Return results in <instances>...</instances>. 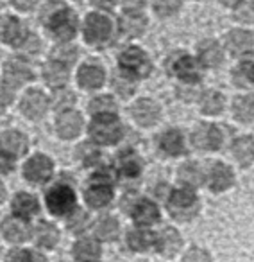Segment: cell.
Instances as JSON below:
<instances>
[{
	"label": "cell",
	"instance_id": "cell-40",
	"mask_svg": "<svg viewBox=\"0 0 254 262\" xmlns=\"http://www.w3.org/2000/svg\"><path fill=\"white\" fill-rule=\"evenodd\" d=\"M179 262H213V255L208 248L192 244L183 250V253L179 255Z\"/></svg>",
	"mask_w": 254,
	"mask_h": 262
},
{
	"label": "cell",
	"instance_id": "cell-49",
	"mask_svg": "<svg viewBox=\"0 0 254 262\" xmlns=\"http://www.w3.org/2000/svg\"><path fill=\"white\" fill-rule=\"evenodd\" d=\"M13 169V160L4 153H0V172H9Z\"/></svg>",
	"mask_w": 254,
	"mask_h": 262
},
{
	"label": "cell",
	"instance_id": "cell-30",
	"mask_svg": "<svg viewBox=\"0 0 254 262\" xmlns=\"http://www.w3.org/2000/svg\"><path fill=\"white\" fill-rule=\"evenodd\" d=\"M138 88V81L131 79V77L123 76L122 72L116 70L111 77V94L115 95L118 101H133Z\"/></svg>",
	"mask_w": 254,
	"mask_h": 262
},
{
	"label": "cell",
	"instance_id": "cell-44",
	"mask_svg": "<svg viewBox=\"0 0 254 262\" xmlns=\"http://www.w3.org/2000/svg\"><path fill=\"white\" fill-rule=\"evenodd\" d=\"M181 8V0H154V11L160 16H170Z\"/></svg>",
	"mask_w": 254,
	"mask_h": 262
},
{
	"label": "cell",
	"instance_id": "cell-35",
	"mask_svg": "<svg viewBox=\"0 0 254 262\" xmlns=\"http://www.w3.org/2000/svg\"><path fill=\"white\" fill-rule=\"evenodd\" d=\"M0 147L4 149V153L20 157V155H23L27 149V139L20 131H6V133H2V137H0Z\"/></svg>",
	"mask_w": 254,
	"mask_h": 262
},
{
	"label": "cell",
	"instance_id": "cell-53",
	"mask_svg": "<svg viewBox=\"0 0 254 262\" xmlns=\"http://www.w3.org/2000/svg\"><path fill=\"white\" fill-rule=\"evenodd\" d=\"M4 198H6V189H4V185L0 183V203L4 201Z\"/></svg>",
	"mask_w": 254,
	"mask_h": 262
},
{
	"label": "cell",
	"instance_id": "cell-27",
	"mask_svg": "<svg viewBox=\"0 0 254 262\" xmlns=\"http://www.w3.org/2000/svg\"><path fill=\"white\" fill-rule=\"evenodd\" d=\"M197 59L202 69H217L224 61V51L215 40H204L197 45Z\"/></svg>",
	"mask_w": 254,
	"mask_h": 262
},
{
	"label": "cell",
	"instance_id": "cell-5",
	"mask_svg": "<svg viewBox=\"0 0 254 262\" xmlns=\"http://www.w3.org/2000/svg\"><path fill=\"white\" fill-rule=\"evenodd\" d=\"M43 24L58 41L65 43L77 34V16L63 4H50L43 11Z\"/></svg>",
	"mask_w": 254,
	"mask_h": 262
},
{
	"label": "cell",
	"instance_id": "cell-37",
	"mask_svg": "<svg viewBox=\"0 0 254 262\" xmlns=\"http://www.w3.org/2000/svg\"><path fill=\"white\" fill-rule=\"evenodd\" d=\"M2 233L11 243H22V241H26L29 237L31 230L27 226L26 219H6L2 223Z\"/></svg>",
	"mask_w": 254,
	"mask_h": 262
},
{
	"label": "cell",
	"instance_id": "cell-2",
	"mask_svg": "<svg viewBox=\"0 0 254 262\" xmlns=\"http://www.w3.org/2000/svg\"><path fill=\"white\" fill-rule=\"evenodd\" d=\"M86 133L90 142L100 149L118 147L125 139V124L120 119V113L91 115L86 124Z\"/></svg>",
	"mask_w": 254,
	"mask_h": 262
},
{
	"label": "cell",
	"instance_id": "cell-31",
	"mask_svg": "<svg viewBox=\"0 0 254 262\" xmlns=\"http://www.w3.org/2000/svg\"><path fill=\"white\" fill-rule=\"evenodd\" d=\"M43 77H45V81H47L48 86H52L54 90L63 88L66 83H68L70 67L63 65V63L56 61V59H50V61L43 67Z\"/></svg>",
	"mask_w": 254,
	"mask_h": 262
},
{
	"label": "cell",
	"instance_id": "cell-14",
	"mask_svg": "<svg viewBox=\"0 0 254 262\" xmlns=\"http://www.w3.org/2000/svg\"><path fill=\"white\" fill-rule=\"evenodd\" d=\"M197 110H199V115L202 119L208 120H215L220 115H224V112L227 110V97L222 94V90L217 88H204L199 92L195 99Z\"/></svg>",
	"mask_w": 254,
	"mask_h": 262
},
{
	"label": "cell",
	"instance_id": "cell-19",
	"mask_svg": "<svg viewBox=\"0 0 254 262\" xmlns=\"http://www.w3.org/2000/svg\"><path fill=\"white\" fill-rule=\"evenodd\" d=\"M111 22L100 13H91L84 22V40L93 47H100L111 38Z\"/></svg>",
	"mask_w": 254,
	"mask_h": 262
},
{
	"label": "cell",
	"instance_id": "cell-42",
	"mask_svg": "<svg viewBox=\"0 0 254 262\" xmlns=\"http://www.w3.org/2000/svg\"><path fill=\"white\" fill-rule=\"evenodd\" d=\"M77 102V97L73 92L66 90L65 86L63 88H58V90L54 92V97H52V106H54L58 112H61V110H68V108H73Z\"/></svg>",
	"mask_w": 254,
	"mask_h": 262
},
{
	"label": "cell",
	"instance_id": "cell-32",
	"mask_svg": "<svg viewBox=\"0 0 254 262\" xmlns=\"http://www.w3.org/2000/svg\"><path fill=\"white\" fill-rule=\"evenodd\" d=\"M86 112L91 115H100V113H118L120 101L113 94H97L88 101Z\"/></svg>",
	"mask_w": 254,
	"mask_h": 262
},
{
	"label": "cell",
	"instance_id": "cell-39",
	"mask_svg": "<svg viewBox=\"0 0 254 262\" xmlns=\"http://www.w3.org/2000/svg\"><path fill=\"white\" fill-rule=\"evenodd\" d=\"M36 241L38 244H40L41 248H45V250H52V248L58 244L59 241V230L56 228L52 223H40V225L36 226Z\"/></svg>",
	"mask_w": 254,
	"mask_h": 262
},
{
	"label": "cell",
	"instance_id": "cell-54",
	"mask_svg": "<svg viewBox=\"0 0 254 262\" xmlns=\"http://www.w3.org/2000/svg\"><path fill=\"white\" fill-rule=\"evenodd\" d=\"M0 8H2V0H0Z\"/></svg>",
	"mask_w": 254,
	"mask_h": 262
},
{
	"label": "cell",
	"instance_id": "cell-24",
	"mask_svg": "<svg viewBox=\"0 0 254 262\" xmlns=\"http://www.w3.org/2000/svg\"><path fill=\"white\" fill-rule=\"evenodd\" d=\"M177 176V185L192 187V189L199 190L204 182V164L199 160H188L181 162L175 171Z\"/></svg>",
	"mask_w": 254,
	"mask_h": 262
},
{
	"label": "cell",
	"instance_id": "cell-3",
	"mask_svg": "<svg viewBox=\"0 0 254 262\" xmlns=\"http://www.w3.org/2000/svg\"><path fill=\"white\" fill-rule=\"evenodd\" d=\"M227 129L217 120H200L188 133L190 149L199 151V153H218L227 146Z\"/></svg>",
	"mask_w": 254,
	"mask_h": 262
},
{
	"label": "cell",
	"instance_id": "cell-11",
	"mask_svg": "<svg viewBox=\"0 0 254 262\" xmlns=\"http://www.w3.org/2000/svg\"><path fill=\"white\" fill-rule=\"evenodd\" d=\"M118 72L140 83L153 74V61L140 47H127L118 56Z\"/></svg>",
	"mask_w": 254,
	"mask_h": 262
},
{
	"label": "cell",
	"instance_id": "cell-12",
	"mask_svg": "<svg viewBox=\"0 0 254 262\" xmlns=\"http://www.w3.org/2000/svg\"><path fill=\"white\" fill-rule=\"evenodd\" d=\"M45 205L52 215L66 217L79 207L75 189L68 183H58V185L50 187L48 192L45 194Z\"/></svg>",
	"mask_w": 254,
	"mask_h": 262
},
{
	"label": "cell",
	"instance_id": "cell-17",
	"mask_svg": "<svg viewBox=\"0 0 254 262\" xmlns=\"http://www.w3.org/2000/svg\"><path fill=\"white\" fill-rule=\"evenodd\" d=\"M83 129H86L84 124V117L81 112H77L75 108L61 110L58 112L56 117V131L63 140H73L83 133Z\"/></svg>",
	"mask_w": 254,
	"mask_h": 262
},
{
	"label": "cell",
	"instance_id": "cell-28",
	"mask_svg": "<svg viewBox=\"0 0 254 262\" xmlns=\"http://www.w3.org/2000/svg\"><path fill=\"white\" fill-rule=\"evenodd\" d=\"M26 34L27 33L23 29L22 22L16 16L11 15L0 16V41L18 47L23 38H26Z\"/></svg>",
	"mask_w": 254,
	"mask_h": 262
},
{
	"label": "cell",
	"instance_id": "cell-25",
	"mask_svg": "<svg viewBox=\"0 0 254 262\" xmlns=\"http://www.w3.org/2000/svg\"><path fill=\"white\" fill-rule=\"evenodd\" d=\"M231 83L240 92L254 88V52H247L242 56L238 67L231 72Z\"/></svg>",
	"mask_w": 254,
	"mask_h": 262
},
{
	"label": "cell",
	"instance_id": "cell-21",
	"mask_svg": "<svg viewBox=\"0 0 254 262\" xmlns=\"http://www.w3.org/2000/svg\"><path fill=\"white\" fill-rule=\"evenodd\" d=\"M77 84L86 92H98L106 86L108 74L106 69L98 63H84L77 70Z\"/></svg>",
	"mask_w": 254,
	"mask_h": 262
},
{
	"label": "cell",
	"instance_id": "cell-20",
	"mask_svg": "<svg viewBox=\"0 0 254 262\" xmlns=\"http://www.w3.org/2000/svg\"><path fill=\"white\" fill-rule=\"evenodd\" d=\"M227 110L236 124L252 126L254 124V92L245 90V92L236 94L235 97L229 101Z\"/></svg>",
	"mask_w": 254,
	"mask_h": 262
},
{
	"label": "cell",
	"instance_id": "cell-23",
	"mask_svg": "<svg viewBox=\"0 0 254 262\" xmlns=\"http://www.w3.org/2000/svg\"><path fill=\"white\" fill-rule=\"evenodd\" d=\"M54 174V162L47 155H34L23 167V176L31 183H45Z\"/></svg>",
	"mask_w": 254,
	"mask_h": 262
},
{
	"label": "cell",
	"instance_id": "cell-52",
	"mask_svg": "<svg viewBox=\"0 0 254 262\" xmlns=\"http://www.w3.org/2000/svg\"><path fill=\"white\" fill-rule=\"evenodd\" d=\"M220 2H222L224 6H236V4L240 2V0H220Z\"/></svg>",
	"mask_w": 254,
	"mask_h": 262
},
{
	"label": "cell",
	"instance_id": "cell-47",
	"mask_svg": "<svg viewBox=\"0 0 254 262\" xmlns=\"http://www.w3.org/2000/svg\"><path fill=\"white\" fill-rule=\"evenodd\" d=\"M143 8V0H123V9L125 11H140Z\"/></svg>",
	"mask_w": 254,
	"mask_h": 262
},
{
	"label": "cell",
	"instance_id": "cell-36",
	"mask_svg": "<svg viewBox=\"0 0 254 262\" xmlns=\"http://www.w3.org/2000/svg\"><path fill=\"white\" fill-rule=\"evenodd\" d=\"M13 210L20 219H31L33 215L38 214L40 205H38V200L34 196L27 192H20L13 200Z\"/></svg>",
	"mask_w": 254,
	"mask_h": 262
},
{
	"label": "cell",
	"instance_id": "cell-1",
	"mask_svg": "<svg viewBox=\"0 0 254 262\" xmlns=\"http://www.w3.org/2000/svg\"><path fill=\"white\" fill-rule=\"evenodd\" d=\"M161 207L167 212V215L177 225H188L193 223L202 212V200L197 189L185 185L170 187L161 201Z\"/></svg>",
	"mask_w": 254,
	"mask_h": 262
},
{
	"label": "cell",
	"instance_id": "cell-38",
	"mask_svg": "<svg viewBox=\"0 0 254 262\" xmlns=\"http://www.w3.org/2000/svg\"><path fill=\"white\" fill-rule=\"evenodd\" d=\"M4 77L9 84L13 86H20V84L27 83V81L33 77L29 67L22 61H9L8 65L4 67Z\"/></svg>",
	"mask_w": 254,
	"mask_h": 262
},
{
	"label": "cell",
	"instance_id": "cell-43",
	"mask_svg": "<svg viewBox=\"0 0 254 262\" xmlns=\"http://www.w3.org/2000/svg\"><path fill=\"white\" fill-rule=\"evenodd\" d=\"M235 16L240 22H254V0H240L235 8Z\"/></svg>",
	"mask_w": 254,
	"mask_h": 262
},
{
	"label": "cell",
	"instance_id": "cell-45",
	"mask_svg": "<svg viewBox=\"0 0 254 262\" xmlns=\"http://www.w3.org/2000/svg\"><path fill=\"white\" fill-rule=\"evenodd\" d=\"M40 0H11V4L18 11H31L33 8H36Z\"/></svg>",
	"mask_w": 254,
	"mask_h": 262
},
{
	"label": "cell",
	"instance_id": "cell-48",
	"mask_svg": "<svg viewBox=\"0 0 254 262\" xmlns=\"http://www.w3.org/2000/svg\"><path fill=\"white\" fill-rule=\"evenodd\" d=\"M27 258H29L27 250H15L9 255V262H27Z\"/></svg>",
	"mask_w": 254,
	"mask_h": 262
},
{
	"label": "cell",
	"instance_id": "cell-18",
	"mask_svg": "<svg viewBox=\"0 0 254 262\" xmlns=\"http://www.w3.org/2000/svg\"><path fill=\"white\" fill-rule=\"evenodd\" d=\"M91 235L97 237L102 244H111L116 241L122 239V223L116 215L113 214H100L93 219V225H91Z\"/></svg>",
	"mask_w": 254,
	"mask_h": 262
},
{
	"label": "cell",
	"instance_id": "cell-33",
	"mask_svg": "<svg viewBox=\"0 0 254 262\" xmlns=\"http://www.w3.org/2000/svg\"><path fill=\"white\" fill-rule=\"evenodd\" d=\"M120 33L125 34L127 38H136L145 31L147 27V18L140 11H125V15L118 20Z\"/></svg>",
	"mask_w": 254,
	"mask_h": 262
},
{
	"label": "cell",
	"instance_id": "cell-50",
	"mask_svg": "<svg viewBox=\"0 0 254 262\" xmlns=\"http://www.w3.org/2000/svg\"><path fill=\"white\" fill-rule=\"evenodd\" d=\"M27 262H47V258H45L41 253H38V251H29Z\"/></svg>",
	"mask_w": 254,
	"mask_h": 262
},
{
	"label": "cell",
	"instance_id": "cell-55",
	"mask_svg": "<svg viewBox=\"0 0 254 262\" xmlns=\"http://www.w3.org/2000/svg\"><path fill=\"white\" fill-rule=\"evenodd\" d=\"M97 262H102V260H97Z\"/></svg>",
	"mask_w": 254,
	"mask_h": 262
},
{
	"label": "cell",
	"instance_id": "cell-41",
	"mask_svg": "<svg viewBox=\"0 0 254 262\" xmlns=\"http://www.w3.org/2000/svg\"><path fill=\"white\" fill-rule=\"evenodd\" d=\"M77 56H79L77 49L72 47V45H68L65 41V43L58 45V47L52 51V58L50 59H56V61L63 63V65H66V67H72L73 63L77 61Z\"/></svg>",
	"mask_w": 254,
	"mask_h": 262
},
{
	"label": "cell",
	"instance_id": "cell-26",
	"mask_svg": "<svg viewBox=\"0 0 254 262\" xmlns=\"http://www.w3.org/2000/svg\"><path fill=\"white\" fill-rule=\"evenodd\" d=\"M48 106H50V101H48L47 95L40 90L27 92V94L23 95L22 102H20L22 113L27 119H33V120H40L41 117L47 113Z\"/></svg>",
	"mask_w": 254,
	"mask_h": 262
},
{
	"label": "cell",
	"instance_id": "cell-8",
	"mask_svg": "<svg viewBox=\"0 0 254 262\" xmlns=\"http://www.w3.org/2000/svg\"><path fill=\"white\" fill-rule=\"evenodd\" d=\"M236 182V171L235 165L225 160H210L204 162V182L202 187L208 192L215 194H225L235 187Z\"/></svg>",
	"mask_w": 254,
	"mask_h": 262
},
{
	"label": "cell",
	"instance_id": "cell-13",
	"mask_svg": "<svg viewBox=\"0 0 254 262\" xmlns=\"http://www.w3.org/2000/svg\"><path fill=\"white\" fill-rule=\"evenodd\" d=\"M185 250V237L181 230L175 225H160L156 228V241H154V253H158L161 258H172L179 257Z\"/></svg>",
	"mask_w": 254,
	"mask_h": 262
},
{
	"label": "cell",
	"instance_id": "cell-46",
	"mask_svg": "<svg viewBox=\"0 0 254 262\" xmlns=\"http://www.w3.org/2000/svg\"><path fill=\"white\" fill-rule=\"evenodd\" d=\"M11 101H13V92H11V88L6 86V84H0V108L8 106Z\"/></svg>",
	"mask_w": 254,
	"mask_h": 262
},
{
	"label": "cell",
	"instance_id": "cell-22",
	"mask_svg": "<svg viewBox=\"0 0 254 262\" xmlns=\"http://www.w3.org/2000/svg\"><path fill=\"white\" fill-rule=\"evenodd\" d=\"M102 246L104 244L97 237H93L91 233H86V235H81L73 243L72 255L77 262H97L102 260V253H104Z\"/></svg>",
	"mask_w": 254,
	"mask_h": 262
},
{
	"label": "cell",
	"instance_id": "cell-51",
	"mask_svg": "<svg viewBox=\"0 0 254 262\" xmlns=\"http://www.w3.org/2000/svg\"><path fill=\"white\" fill-rule=\"evenodd\" d=\"M91 2H93L97 8H111L116 0H91Z\"/></svg>",
	"mask_w": 254,
	"mask_h": 262
},
{
	"label": "cell",
	"instance_id": "cell-4",
	"mask_svg": "<svg viewBox=\"0 0 254 262\" xmlns=\"http://www.w3.org/2000/svg\"><path fill=\"white\" fill-rule=\"evenodd\" d=\"M165 70L179 84H190V86H199L204 76V69L199 59L183 51L172 52L168 56L165 61Z\"/></svg>",
	"mask_w": 254,
	"mask_h": 262
},
{
	"label": "cell",
	"instance_id": "cell-9",
	"mask_svg": "<svg viewBox=\"0 0 254 262\" xmlns=\"http://www.w3.org/2000/svg\"><path fill=\"white\" fill-rule=\"evenodd\" d=\"M127 115L140 129H153L163 120V106L153 97H138L127 106Z\"/></svg>",
	"mask_w": 254,
	"mask_h": 262
},
{
	"label": "cell",
	"instance_id": "cell-15",
	"mask_svg": "<svg viewBox=\"0 0 254 262\" xmlns=\"http://www.w3.org/2000/svg\"><path fill=\"white\" fill-rule=\"evenodd\" d=\"M227 153L231 162L240 169H249L254 165V135L250 133H238L229 139Z\"/></svg>",
	"mask_w": 254,
	"mask_h": 262
},
{
	"label": "cell",
	"instance_id": "cell-7",
	"mask_svg": "<svg viewBox=\"0 0 254 262\" xmlns=\"http://www.w3.org/2000/svg\"><path fill=\"white\" fill-rule=\"evenodd\" d=\"M111 167L118 180V185H133V182H138L145 171L143 158L135 147H118L115 153V158L111 160Z\"/></svg>",
	"mask_w": 254,
	"mask_h": 262
},
{
	"label": "cell",
	"instance_id": "cell-6",
	"mask_svg": "<svg viewBox=\"0 0 254 262\" xmlns=\"http://www.w3.org/2000/svg\"><path fill=\"white\" fill-rule=\"evenodd\" d=\"M133 226H142V228H158L163 221V207L153 196H142L136 194L127 205L125 210Z\"/></svg>",
	"mask_w": 254,
	"mask_h": 262
},
{
	"label": "cell",
	"instance_id": "cell-29",
	"mask_svg": "<svg viewBox=\"0 0 254 262\" xmlns=\"http://www.w3.org/2000/svg\"><path fill=\"white\" fill-rule=\"evenodd\" d=\"M254 45V36L252 33L243 29H235L231 33H227L225 36V49L231 56H240L242 58L243 54L250 52Z\"/></svg>",
	"mask_w": 254,
	"mask_h": 262
},
{
	"label": "cell",
	"instance_id": "cell-16",
	"mask_svg": "<svg viewBox=\"0 0 254 262\" xmlns=\"http://www.w3.org/2000/svg\"><path fill=\"white\" fill-rule=\"evenodd\" d=\"M123 246L135 255H145L154 251V241H156V228H142L133 226L122 233Z\"/></svg>",
	"mask_w": 254,
	"mask_h": 262
},
{
	"label": "cell",
	"instance_id": "cell-10",
	"mask_svg": "<svg viewBox=\"0 0 254 262\" xmlns=\"http://www.w3.org/2000/svg\"><path fill=\"white\" fill-rule=\"evenodd\" d=\"M156 151L167 160H181L190 155L188 133L181 127H167L156 137Z\"/></svg>",
	"mask_w": 254,
	"mask_h": 262
},
{
	"label": "cell",
	"instance_id": "cell-34",
	"mask_svg": "<svg viewBox=\"0 0 254 262\" xmlns=\"http://www.w3.org/2000/svg\"><path fill=\"white\" fill-rule=\"evenodd\" d=\"M66 225H68V230L75 235H86L91 230V225H93V217H91V210L83 207H77L75 210L70 215H66Z\"/></svg>",
	"mask_w": 254,
	"mask_h": 262
}]
</instances>
